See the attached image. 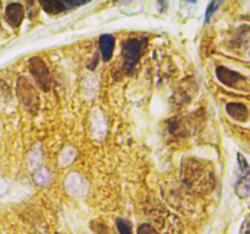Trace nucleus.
<instances>
[{"label":"nucleus","mask_w":250,"mask_h":234,"mask_svg":"<svg viewBox=\"0 0 250 234\" xmlns=\"http://www.w3.org/2000/svg\"><path fill=\"white\" fill-rule=\"evenodd\" d=\"M226 111L232 118L238 119V121H244L248 117V110L243 104H239V102H229V104H227Z\"/></svg>","instance_id":"11"},{"label":"nucleus","mask_w":250,"mask_h":234,"mask_svg":"<svg viewBox=\"0 0 250 234\" xmlns=\"http://www.w3.org/2000/svg\"><path fill=\"white\" fill-rule=\"evenodd\" d=\"M137 234H158V232L154 229V227L151 224L143 223L137 229Z\"/></svg>","instance_id":"13"},{"label":"nucleus","mask_w":250,"mask_h":234,"mask_svg":"<svg viewBox=\"0 0 250 234\" xmlns=\"http://www.w3.org/2000/svg\"><path fill=\"white\" fill-rule=\"evenodd\" d=\"M115 46V39L111 34H103L99 39V48L100 53H102V58L105 62L110 61L112 58V53H114Z\"/></svg>","instance_id":"10"},{"label":"nucleus","mask_w":250,"mask_h":234,"mask_svg":"<svg viewBox=\"0 0 250 234\" xmlns=\"http://www.w3.org/2000/svg\"><path fill=\"white\" fill-rule=\"evenodd\" d=\"M17 97L31 114L36 115L39 110V94L37 88L26 77H20L17 80Z\"/></svg>","instance_id":"4"},{"label":"nucleus","mask_w":250,"mask_h":234,"mask_svg":"<svg viewBox=\"0 0 250 234\" xmlns=\"http://www.w3.org/2000/svg\"><path fill=\"white\" fill-rule=\"evenodd\" d=\"M146 43H148L146 38H132L124 44L122 56H124V72L126 75H132L134 72V68L146 49Z\"/></svg>","instance_id":"3"},{"label":"nucleus","mask_w":250,"mask_h":234,"mask_svg":"<svg viewBox=\"0 0 250 234\" xmlns=\"http://www.w3.org/2000/svg\"><path fill=\"white\" fill-rule=\"evenodd\" d=\"M41 6L43 7L44 11L46 14L50 15H58L61 12L66 11V10H70L75 6H80V5L84 4V2H76V1H60V0H50V1H41L39 2Z\"/></svg>","instance_id":"7"},{"label":"nucleus","mask_w":250,"mask_h":234,"mask_svg":"<svg viewBox=\"0 0 250 234\" xmlns=\"http://www.w3.org/2000/svg\"><path fill=\"white\" fill-rule=\"evenodd\" d=\"M239 173L236 183V193L239 197L250 196V167L243 155L238 154Z\"/></svg>","instance_id":"6"},{"label":"nucleus","mask_w":250,"mask_h":234,"mask_svg":"<svg viewBox=\"0 0 250 234\" xmlns=\"http://www.w3.org/2000/svg\"><path fill=\"white\" fill-rule=\"evenodd\" d=\"M116 226L119 229L120 234H132V226L128 221L124 218L116 219Z\"/></svg>","instance_id":"12"},{"label":"nucleus","mask_w":250,"mask_h":234,"mask_svg":"<svg viewBox=\"0 0 250 234\" xmlns=\"http://www.w3.org/2000/svg\"><path fill=\"white\" fill-rule=\"evenodd\" d=\"M28 68L34 80L37 82V85L43 92H49L51 88V76L46 63L41 58L34 56V58H29Z\"/></svg>","instance_id":"5"},{"label":"nucleus","mask_w":250,"mask_h":234,"mask_svg":"<svg viewBox=\"0 0 250 234\" xmlns=\"http://www.w3.org/2000/svg\"><path fill=\"white\" fill-rule=\"evenodd\" d=\"M241 234H250V217L244 221L243 226H242Z\"/></svg>","instance_id":"15"},{"label":"nucleus","mask_w":250,"mask_h":234,"mask_svg":"<svg viewBox=\"0 0 250 234\" xmlns=\"http://www.w3.org/2000/svg\"><path fill=\"white\" fill-rule=\"evenodd\" d=\"M220 4H221V2H216V1L210 2L209 7H208V11H207V22L209 21V19L211 17V15L215 12V10L220 6Z\"/></svg>","instance_id":"14"},{"label":"nucleus","mask_w":250,"mask_h":234,"mask_svg":"<svg viewBox=\"0 0 250 234\" xmlns=\"http://www.w3.org/2000/svg\"><path fill=\"white\" fill-rule=\"evenodd\" d=\"M148 214L151 226L158 234H183V224L181 219L165 207L156 205L151 207Z\"/></svg>","instance_id":"2"},{"label":"nucleus","mask_w":250,"mask_h":234,"mask_svg":"<svg viewBox=\"0 0 250 234\" xmlns=\"http://www.w3.org/2000/svg\"><path fill=\"white\" fill-rule=\"evenodd\" d=\"M216 76L220 82L224 83L225 85H229V87H234L239 80L243 79V76L239 75L236 71L224 67V66H220L216 68Z\"/></svg>","instance_id":"9"},{"label":"nucleus","mask_w":250,"mask_h":234,"mask_svg":"<svg viewBox=\"0 0 250 234\" xmlns=\"http://www.w3.org/2000/svg\"><path fill=\"white\" fill-rule=\"evenodd\" d=\"M181 176L188 190L197 195L205 194L214 188V173L210 166L195 157H187L182 161Z\"/></svg>","instance_id":"1"},{"label":"nucleus","mask_w":250,"mask_h":234,"mask_svg":"<svg viewBox=\"0 0 250 234\" xmlns=\"http://www.w3.org/2000/svg\"><path fill=\"white\" fill-rule=\"evenodd\" d=\"M24 17V10L23 6L19 2H11L6 6L5 10V20H6L7 23L10 24L14 28L20 27V24L22 23Z\"/></svg>","instance_id":"8"},{"label":"nucleus","mask_w":250,"mask_h":234,"mask_svg":"<svg viewBox=\"0 0 250 234\" xmlns=\"http://www.w3.org/2000/svg\"><path fill=\"white\" fill-rule=\"evenodd\" d=\"M56 234H58V233H56Z\"/></svg>","instance_id":"16"}]
</instances>
